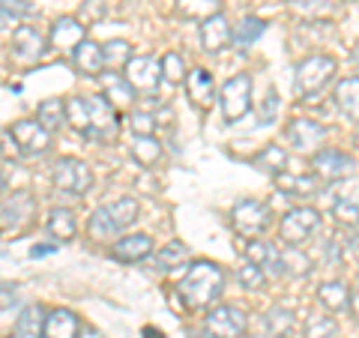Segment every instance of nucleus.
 <instances>
[{
	"label": "nucleus",
	"instance_id": "37998d69",
	"mask_svg": "<svg viewBox=\"0 0 359 338\" xmlns=\"http://www.w3.org/2000/svg\"><path fill=\"white\" fill-rule=\"evenodd\" d=\"M129 126H132L135 135H156V117L150 114V111H132Z\"/></svg>",
	"mask_w": 359,
	"mask_h": 338
},
{
	"label": "nucleus",
	"instance_id": "09e8293b",
	"mask_svg": "<svg viewBox=\"0 0 359 338\" xmlns=\"http://www.w3.org/2000/svg\"><path fill=\"white\" fill-rule=\"evenodd\" d=\"M347 245H351V252H353V257L359 261V231H353L351 234V240H347Z\"/></svg>",
	"mask_w": 359,
	"mask_h": 338
},
{
	"label": "nucleus",
	"instance_id": "de8ad7c7",
	"mask_svg": "<svg viewBox=\"0 0 359 338\" xmlns=\"http://www.w3.org/2000/svg\"><path fill=\"white\" fill-rule=\"evenodd\" d=\"M60 249V243H54V245H36V249H30L33 257H45V255H51V252H57Z\"/></svg>",
	"mask_w": 359,
	"mask_h": 338
},
{
	"label": "nucleus",
	"instance_id": "c9c22d12",
	"mask_svg": "<svg viewBox=\"0 0 359 338\" xmlns=\"http://www.w3.org/2000/svg\"><path fill=\"white\" fill-rule=\"evenodd\" d=\"M105 207L111 212V219L117 222L120 231L129 228V224L135 222V216H138V201L135 198H120V201H114V204H105Z\"/></svg>",
	"mask_w": 359,
	"mask_h": 338
},
{
	"label": "nucleus",
	"instance_id": "2f4dec72",
	"mask_svg": "<svg viewBox=\"0 0 359 338\" xmlns=\"http://www.w3.org/2000/svg\"><path fill=\"white\" fill-rule=\"evenodd\" d=\"M36 120L48 132H57L66 123V102H60V99H45V102L39 105V111H36Z\"/></svg>",
	"mask_w": 359,
	"mask_h": 338
},
{
	"label": "nucleus",
	"instance_id": "c756f323",
	"mask_svg": "<svg viewBox=\"0 0 359 338\" xmlns=\"http://www.w3.org/2000/svg\"><path fill=\"white\" fill-rule=\"evenodd\" d=\"M132 156L141 165H156L162 159V144L156 141V135H135L132 141Z\"/></svg>",
	"mask_w": 359,
	"mask_h": 338
},
{
	"label": "nucleus",
	"instance_id": "7ed1b4c3",
	"mask_svg": "<svg viewBox=\"0 0 359 338\" xmlns=\"http://www.w3.org/2000/svg\"><path fill=\"white\" fill-rule=\"evenodd\" d=\"M252 75H233L222 87V114L228 123H240L252 111Z\"/></svg>",
	"mask_w": 359,
	"mask_h": 338
},
{
	"label": "nucleus",
	"instance_id": "6e6552de",
	"mask_svg": "<svg viewBox=\"0 0 359 338\" xmlns=\"http://www.w3.org/2000/svg\"><path fill=\"white\" fill-rule=\"evenodd\" d=\"M84 99H87V108H90V132H87L90 138H99V141L117 138V132H120L117 108L102 96H84Z\"/></svg>",
	"mask_w": 359,
	"mask_h": 338
},
{
	"label": "nucleus",
	"instance_id": "f704fd0d",
	"mask_svg": "<svg viewBox=\"0 0 359 338\" xmlns=\"http://www.w3.org/2000/svg\"><path fill=\"white\" fill-rule=\"evenodd\" d=\"M252 162H255V168H261V171L278 174V171H282V168L287 165V153H285L282 147H276V144H269V147H264Z\"/></svg>",
	"mask_w": 359,
	"mask_h": 338
},
{
	"label": "nucleus",
	"instance_id": "a19ab883",
	"mask_svg": "<svg viewBox=\"0 0 359 338\" xmlns=\"http://www.w3.org/2000/svg\"><path fill=\"white\" fill-rule=\"evenodd\" d=\"M162 75L168 78V81H174V84L186 81V63H183V58H180L177 51H168L162 58Z\"/></svg>",
	"mask_w": 359,
	"mask_h": 338
},
{
	"label": "nucleus",
	"instance_id": "72a5a7b5",
	"mask_svg": "<svg viewBox=\"0 0 359 338\" xmlns=\"http://www.w3.org/2000/svg\"><path fill=\"white\" fill-rule=\"evenodd\" d=\"M66 123H72L78 132H90V108L84 96H72L66 99Z\"/></svg>",
	"mask_w": 359,
	"mask_h": 338
},
{
	"label": "nucleus",
	"instance_id": "0eeeda50",
	"mask_svg": "<svg viewBox=\"0 0 359 338\" xmlns=\"http://www.w3.org/2000/svg\"><path fill=\"white\" fill-rule=\"evenodd\" d=\"M269 222H273V212H269V207L261 204V201H240V204L233 207V212H231L233 231L249 236V240L252 236H261L269 228Z\"/></svg>",
	"mask_w": 359,
	"mask_h": 338
},
{
	"label": "nucleus",
	"instance_id": "39448f33",
	"mask_svg": "<svg viewBox=\"0 0 359 338\" xmlns=\"http://www.w3.org/2000/svg\"><path fill=\"white\" fill-rule=\"evenodd\" d=\"M54 189L66 191V195H84V191L93 186V174L81 159H72V156H63V159L54 162Z\"/></svg>",
	"mask_w": 359,
	"mask_h": 338
},
{
	"label": "nucleus",
	"instance_id": "393cba45",
	"mask_svg": "<svg viewBox=\"0 0 359 338\" xmlns=\"http://www.w3.org/2000/svg\"><path fill=\"white\" fill-rule=\"evenodd\" d=\"M42 332H45V314H42V309L39 306H27L25 311L18 314L13 338H42Z\"/></svg>",
	"mask_w": 359,
	"mask_h": 338
},
{
	"label": "nucleus",
	"instance_id": "a878e982",
	"mask_svg": "<svg viewBox=\"0 0 359 338\" xmlns=\"http://www.w3.org/2000/svg\"><path fill=\"white\" fill-rule=\"evenodd\" d=\"M335 102H339L341 114L359 123V75L356 78H344V81L335 87Z\"/></svg>",
	"mask_w": 359,
	"mask_h": 338
},
{
	"label": "nucleus",
	"instance_id": "4c0bfd02",
	"mask_svg": "<svg viewBox=\"0 0 359 338\" xmlns=\"http://www.w3.org/2000/svg\"><path fill=\"white\" fill-rule=\"evenodd\" d=\"M102 54H105V66L117 69V66H126L132 60V45L126 39H111L102 45Z\"/></svg>",
	"mask_w": 359,
	"mask_h": 338
},
{
	"label": "nucleus",
	"instance_id": "9b49d317",
	"mask_svg": "<svg viewBox=\"0 0 359 338\" xmlns=\"http://www.w3.org/2000/svg\"><path fill=\"white\" fill-rule=\"evenodd\" d=\"M311 168H314V177H320L323 183H332V180H341L353 171V159L341 150H320L311 156Z\"/></svg>",
	"mask_w": 359,
	"mask_h": 338
},
{
	"label": "nucleus",
	"instance_id": "423d86ee",
	"mask_svg": "<svg viewBox=\"0 0 359 338\" xmlns=\"http://www.w3.org/2000/svg\"><path fill=\"white\" fill-rule=\"evenodd\" d=\"M318 228H320V212L311 210V207H297L282 219V224H278V236H282L285 245L297 249V245L306 243Z\"/></svg>",
	"mask_w": 359,
	"mask_h": 338
},
{
	"label": "nucleus",
	"instance_id": "20e7f679",
	"mask_svg": "<svg viewBox=\"0 0 359 338\" xmlns=\"http://www.w3.org/2000/svg\"><path fill=\"white\" fill-rule=\"evenodd\" d=\"M36 216V201L30 191H15L13 198L0 207V234L4 236H15L27 228Z\"/></svg>",
	"mask_w": 359,
	"mask_h": 338
},
{
	"label": "nucleus",
	"instance_id": "7c9ffc66",
	"mask_svg": "<svg viewBox=\"0 0 359 338\" xmlns=\"http://www.w3.org/2000/svg\"><path fill=\"white\" fill-rule=\"evenodd\" d=\"M264 323H266V332L273 338H287L294 332L297 318H294V311H287V309H269Z\"/></svg>",
	"mask_w": 359,
	"mask_h": 338
},
{
	"label": "nucleus",
	"instance_id": "f8f14e48",
	"mask_svg": "<svg viewBox=\"0 0 359 338\" xmlns=\"http://www.w3.org/2000/svg\"><path fill=\"white\" fill-rule=\"evenodd\" d=\"M9 135H13L15 144L25 153H45L51 144V132L45 129L39 120H18V123H13Z\"/></svg>",
	"mask_w": 359,
	"mask_h": 338
},
{
	"label": "nucleus",
	"instance_id": "ea45409f",
	"mask_svg": "<svg viewBox=\"0 0 359 338\" xmlns=\"http://www.w3.org/2000/svg\"><path fill=\"white\" fill-rule=\"evenodd\" d=\"M266 30V21H261V18H243V25L233 30V42L237 45H252L255 39H261V33Z\"/></svg>",
	"mask_w": 359,
	"mask_h": 338
},
{
	"label": "nucleus",
	"instance_id": "b1692460",
	"mask_svg": "<svg viewBox=\"0 0 359 338\" xmlns=\"http://www.w3.org/2000/svg\"><path fill=\"white\" fill-rule=\"evenodd\" d=\"M318 299L327 311L351 309V290H347V285H341V281H323V285L318 288Z\"/></svg>",
	"mask_w": 359,
	"mask_h": 338
},
{
	"label": "nucleus",
	"instance_id": "864d4df0",
	"mask_svg": "<svg viewBox=\"0 0 359 338\" xmlns=\"http://www.w3.org/2000/svg\"><path fill=\"white\" fill-rule=\"evenodd\" d=\"M6 191V177H4V171H0V195Z\"/></svg>",
	"mask_w": 359,
	"mask_h": 338
},
{
	"label": "nucleus",
	"instance_id": "bb28decb",
	"mask_svg": "<svg viewBox=\"0 0 359 338\" xmlns=\"http://www.w3.org/2000/svg\"><path fill=\"white\" fill-rule=\"evenodd\" d=\"M87 234L93 236V240H99V243H114V236L120 234V228H117V222L111 219L108 207H99L93 216H90V222H87Z\"/></svg>",
	"mask_w": 359,
	"mask_h": 338
},
{
	"label": "nucleus",
	"instance_id": "ddd939ff",
	"mask_svg": "<svg viewBox=\"0 0 359 338\" xmlns=\"http://www.w3.org/2000/svg\"><path fill=\"white\" fill-rule=\"evenodd\" d=\"M276 189L287 198H311L320 191V177L311 174H290V171H278L276 177Z\"/></svg>",
	"mask_w": 359,
	"mask_h": 338
},
{
	"label": "nucleus",
	"instance_id": "cd10ccee",
	"mask_svg": "<svg viewBox=\"0 0 359 338\" xmlns=\"http://www.w3.org/2000/svg\"><path fill=\"white\" fill-rule=\"evenodd\" d=\"M36 13L27 0H0V27H21V21Z\"/></svg>",
	"mask_w": 359,
	"mask_h": 338
},
{
	"label": "nucleus",
	"instance_id": "3c124183",
	"mask_svg": "<svg viewBox=\"0 0 359 338\" xmlns=\"http://www.w3.org/2000/svg\"><path fill=\"white\" fill-rule=\"evenodd\" d=\"M78 338H102V335H99L96 330H90V326H84V330L78 332Z\"/></svg>",
	"mask_w": 359,
	"mask_h": 338
},
{
	"label": "nucleus",
	"instance_id": "2eb2a0df",
	"mask_svg": "<svg viewBox=\"0 0 359 338\" xmlns=\"http://www.w3.org/2000/svg\"><path fill=\"white\" fill-rule=\"evenodd\" d=\"M231 39H233V27L228 25V18H224L222 13L207 18V21H201V45H204V51L219 54Z\"/></svg>",
	"mask_w": 359,
	"mask_h": 338
},
{
	"label": "nucleus",
	"instance_id": "79ce46f5",
	"mask_svg": "<svg viewBox=\"0 0 359 338\" xmlns=\"http://www.w3.org/2000/svg\"><path fill=\"white\" fill-rule=\"evenodd\" d=\"M237 278H240V285H243L245 290H261V288L266 285V273H264L261 266H255V264H245V266H240Z\"/></svg>",
	"mask_w": 359,
	"mask_h": 338
},
{
	"label": "nucleus",
	"instance_id": "aec40b11",
	"mask_svg": "<svg viewBox=\"0 0 359 338\" xmlns=\"http://www.w3.org/2000/svg\"><path fill=\"white\" fill-rule=\"evenodd\" d=\"M81 42H84V27H81V21H78V18L63 15V18L54 21V27H51V45H54V48L75 51Z\"/></svg>",
	"mask_w": 359,
	"mask_h": 338
},
{
	"label": "nucleus",
	"instance_id": "412c9836",
	"mask_svg": "<svg viewBox=\"0 0 359 338\" xmlns=\"http://www.w3.org/2000/svg\"><path fill=\"white\" fill-rule=\"evenodd\" d=\"M186 90H189V99L198 105V108H210L216 102V81L207 69H192L186 75Z\"/></svg>",
	"mask_w": 359,
	"mask_h": 338
},
{
	"label": "nucleus",
	"instance_id": "4be33fe9",
	"mask_svg": "<svg viewBox=\"0 0 359 338\" xmlns=\"http://www.w3.org/2000/svg\"><path fill=\"white\" fill-rule=\"evenodd\" d=\"M81 332V323L72 311L66 309H54L51 314H45V332L42 338H78Z\"/></svg>",
	"mask_w": 359,
	"mask_h": 338
},
{
	"label": "nucleus",
	"instance_id": "c85d7f7f",
	"mask_svg": "<svg viewBox=\"0 0 359 338\" xmlns=\"http://www.w3.org/2000/svg\"><path fill=\"white\" fill-rule=\"evenodd\" d=\"M219 9H222L219 0H177V15L195 18V21H207L212 15H219Z\"/></svg>",
	"mask_w": 359,
	"mask_h": 338
},
{
	"label": "nucleus",
	"instance_id": "a18cd8bd",
	"mask_svg": "<svg viewBox=\"0 0 359 338\" xmlns=\"http://www.w3.org/2000/svg\"><path fill=\"white\" fill-rule=\"evenodd\" d=\"M332 212L341 224H359V207L353 204V201H339Z\"/></svg>",
	"mask_w": 359,
	"mask_h": 338
},
{
	"label": "nucleus",
	"instance_id": "a211bd4d",
	"mask_svg": "<svg viewBox=\"0 0 359 338\" xmlns=\"http://www.w3.org/2000/svg\"><path fill=\"white\" fill-rule=\"evenodd\" d=\"M13 51L18 60H39L45 54V36L36 30V27H27L21 25L15 33H13Z\"/></svg>",
	"mask_w": 359,
	"mask_h": 338
},
{
	"label": "nucleus",
	"instance_id": "4468645a",
	"mask_svg": "<svg viewBox=\"0 0 359 338\" xmlns=\"http://www.w3.org/2000/svg\"><path fill=\"white\" fill-rule=\"evenodd\" d=\"M245 257H249V264L261 266L269 276H285V257L273 243H261V240L249 243L245 245Z\"/></svg>",
	"mask_w": 359,
	"mask_h": 338
},
{
	"label": "nucleus",
	"instance_id": "e433bc0d",
	"mask_svg": "<svg viewBox=\"0 0 359 338\" xmlns=\"http://www.w3.org/2000/svg\"><path fill=\"white\" fill-rule=\"evenodd\" d=\"M339 326L330 314H309L306 318V338H335Z\"/></svg>",
	"mask_w": 359,
	"mask_h": 338
},
{
	"label": "nucleus",
	"instance_id": "8fccbe9b",
	"mask_svg": "<svg viewBox=\"0 0 359 338\" xmlns=\"http://www.w3.org/2000/svg\"><path fill=\"white\" fill-rule=\"evenodd\" d=\"M351 309H353V314L359 318V288H356L353 294H351Z\"/></svg>",
	"mask_w": 359,
	"mask_h": 338
},
{
	"label": "nucleus",
	"instance_id": "f257e3e1",
	"mask_svg": "<svg viewBox=\"0 0 359 338\" xmlns=\"http://www.w3.org/2000/svg\"><path fill=\"white\" fill-rule=\"evenodd\" d=\"M224 273L212 261H198L186 269L183 281H180V297L186 299L189 309H207L222 297Z\"/></svg>",
	"mask_w": 359,
	"mask_h": 338
},
{
	"label": "nucleus",
	"instance_id": "6ab92c4d",
	"mask_svg": "<svg viewBox=\"0 0 359 338\" xmlns=\"http://www.w3.org/2000/svg\"><path fill=\"white\" fill-rule=\"evenodd\" d=\"M72 66L81 75H102L105 69V54H102V45H96L93 39H84L78 48L72 51Z\"/></svg>",
	"mask_w": 359,
	"mask_h": 338
},
{
	"label": "nucleus",
	"instance_id": "5fc2aeb1",
	"mask_svg": "<svg viewBox=\"0 0 359 338\" xmlns=\"http://www.w3.org/2000/svg\"><path fill=\"white\" fill-rule=\"evenodd\" d=\"M0 290H13V288H9V285H0Z\"/></svg>",
	"mask_w": 359,
	"mask_h": 338
},
{
	"label": "nucleus",
	"instance_id": "c03bdc74",
	"mask_svg": "<svg viewBox=\"0 0 359 338\" xmlns=\"http://www.w3.org/2000/svg\"><path fill=\"white\" fill-rule=\"evenodd\" d=\"M285 273H294V276H309V257L306 255H297V252H285Z\"/></svg>",
	"mask_w": 359,
	"mask_h": 338
},
{
	"label": "nucleus",
	"instance_id": "473e14b6",
	"mask_svg": "<svg viewBox=\"0 0 359 338\" xmlns=\"http://www.w3.org/2000/svg\"><path fill=\"white\" fill-rule=\"evenodd\" d=\"M78 231V224H75V216L69 210H51V216H48V234L54 236V240H72Z\"/></svg>",
	"mask_w": 359,
	"mask_h": 338
},
{
	"label": "nucleus",
	"instance_id": "9d476101",
	"mask_svg": "<svg viewBox=\"0 0 359 338\" xmlns=\"http://www.w3.org/2000/svg\"><path fill=\"white\" fill-rule=\"evenodd\" d=\"M159 78H162V60L156 54H138L126 63V81L135 90H156L159 87Z\"/></svg>",
	"mask_w": 359,
	"mask_h": 338
},
{
	"label": "nucleus",
	"instance_id": "49530a36",
	"mask_svg": "<svg viewBox=\"0 0 359 338\" xmlns=\"http://www.w3.org/2000/svg\"><path fill=\"white\" fill-rule=\"evenodd\" d=\"M276 111H278V93H276V90H269L266 99H264V105H261V123H269V120H273Z\"/></svg>",
	"mask_w": 359,
	"mask_h": 338
},
{
	"label": "nucleus",
	"instance_id": "58836bf2",
	"mask_svg": "<svg viewBox=\"0 0 359 338\" xmlns=\"http://www.w3.org/2000/svg\"><path fill=\"white\" fill-rule=\"evenodd\" d=\"M189 257V249L183 243H168L165 249L156 252V264H159V269H174V266H183Z\"/></svg>",
	"mask_w": 359,
	"mask_h": 338
},
{
	"label": "nucleus",
	"instance_id": "5701e85b",
	"mask_svg": "<svg viewBox=\"0 0 359 338\" xmlns=\"http://www.w3.org/2000/svg\"><path fill=\"white\" fill-rule=\"evenodd\" d=\"M105 93H108V102L114 108H129L135 102V87L126 81V75H117V72H102L99 75Z\"/></svg>",
	"mask_w": 359,
	"mask_h": 338
},
{
	"label": "nucleus",
	"instance_id": "f3484780",
	"mask_svg": "<svg viewBox=\"0 0 359 338\" xmlns=\"http://www.w3.org/2000/svg\"><path fill=\"white\" fill-rule=\"evenodd\" d=\"M287 138H290V144H294L297 150L309 153L323 141V126L320 123H314V120H309V117H297V120H290V126H287Z\"/></svg>",
	"mask_w": 359,
	"mask_h": 338
},
{
	"label": "nucleus",
	"instance_id": "603ef678",
	"mask_svg": "<svg viewBox=\"0 0 359 338\" xmlns=\"http://www.w3.org/2000/svg\"><path fill=\"white\" fill-rule=\"evenodd\" d=\"M189 338H216V335H210V332H189Z\"/></svg>",
	"mask_w": 359,
	"mask_h": 338
},
{
	"label": "nucleus",
	"instance_id": "dca6fc26",
	"mask_svg": "<svg viewBox=\"0 0 359 338\" xmlns=\"http://www.w3.org/2000/svg\"><path fill=\"white\" fill-rule=\"evenodd\" d=\"M153 252V240L147 234H129V236H120V240L111 243V257L123 264H132V261H141Z\"/></svg>",
	"mask_w": 359,
	"mask_h": 338
},
{
	"label": "nucleus",
	"instance_id": "f03ea898",
	"mask_svg": "<svg viewBox=\"0 0 359 338\" xmlns=\"http://www.w3.org/2000/svg\"><path fill=\"white\" fill-rule=\"evenodd\" d=\"M335 75V60L330 54H311L297 66V78H294V90L299 96H318L323 87L330 84V78Z\"/></svg>",
	"mask_w": 359,
	"mask_h": 338
},
{
	"label": "nucleus",
	"instance_id": "1a4fd4ad",
	"mask_svg": "<svg viewBox=\"0 0 359 338\" xmlns=\"http://www.w3.org/2000/svg\"><path fill=\"white\" fill-rule=\"evenodd\" d=\"M245 326H249V318L233 306H219L204 318V332L216 338H240L245 332Z\"/></svg>",
	"mask_w": 359,
	"mask_h": 338
},
{
	"label": "nucleus",
	"instance_id": "6e6d98bb",
	"mask_svg": "<svg viewBox=\"0 0 359 338\" xmlns=\"http://www.w3.org/2000/svg\"><path fill=\"white\" fill-rule=\"evenodd\" d=\"M356 144H359V138H356Z\"/></svg>",
	"mask_w": 359,
	"mask_h": 338
}]
</instances>
